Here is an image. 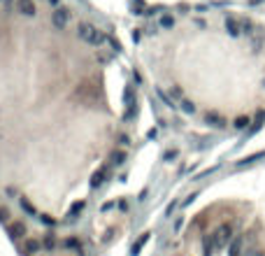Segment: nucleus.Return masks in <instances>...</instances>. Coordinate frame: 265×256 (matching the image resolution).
<instances>
[{
  "label": "nucleus",
  "mask_w": 265,
  "mask_h": 256,
  "mask_svg": "<svg viewBox=\"0 0 265 256\" xmlns=\"http://www.w3.org/2000/svg\"><path fill=\"white\" fill-rule=\"evenodd\" d=\"M172 96H175V98H179V100H182V96H184V93H182L179 88H172Z\"/></svg>",
  "instance_id": "nucleus-27"
},
{
  "label": "nucleus",
  "mask_w": 265,
  "mask_h": 256,
  "mask_svg": "<svg viewBox=\"0 0 265 256\" xmlns=\"http://www.w3.org/2000/svg\"><path fill=\"white\" fill-rule=\"evenodd\" d=\"M81 210H84V203H81V200H80V203H75L70 207V212H68V219H77V214H80Z\"/></svg>",
  "instance_id": "nucleus-16"
},
{
  "label": "nucleus",
  "mask_w": 265,
  "mask_h": 256,
  "mask_svg": "<svg viewBox=\"0 0 265 256\" xmlns=\"http://www.w3.org/2000/svg\"><path fill=\"white\" fill-rule=\"evenodd\" d=\"M42 224H47V226H53V224H56V219H53V217H49V214H42Z\"/></svg>",
  "instance_id": "nucleus-24"
},
{
  "label": "nucleus",
  "mask_w": 265,
  "mask_h": 256,
  "mask_svg": "<svg viewBox=\"0 0 265 256\" xmlns=\"http://www.w3.org/2000/svg\"><path fill=\"white\" fill-rule=\"evenodd\" d=\"M7 196H9V198H14V196H19V194H17V189H12V186H7Z\"/></svg>",
  "instance_id": "nucleus-26"
},
{
  "label": "nucleus",
  "mask_w": 265,
  "mask_h": 256,
  "mask_svg": "<svg viewBox=\"0 0 265 256\" xmlns=\"http://www.w3.org/2000/svg\"><path fill=\"white\" fill-rule=\"evenodd\" d=\"M175 156H177V151H168V154H165L163 159H165V161H170V159H175Z\"/></svg>",
  "instance_id": "nucleus-28"
},
{
  "label": "nucleus",
  "mask_w": 265,
  "mask_h": 256,
  "mask_svg": "<svg viewBox=\"0 0 265 256\" xmlns=\"http://www.w3.org/2000/svg\"><path fill=\"white\" fill-rule=\"evenodd\" d=\"M124 161H126L124 151H112V156H109V163L112 166H124Z\"/></svg>",
  "instance_id": "nucleus-12"
},
{
  "label": "nucleus",
  "mask_w": 265,
  "mask_h": 256,
  "mask_svg": "<svg viewBox=\"0 0 265 256\" xmlns=\"http://www.w3.org/2000/svg\"><path fill=\"white\" fill-rule=\"evenodd\" d=\"M179 105H182V110H184L186 114H193V112H195V105L191 103V100H186V98H182V100H179Z\"/></svg>",
  "instance_id": "nucleus-17"
},
{
  "label": "nucleus",
  "mask_w": 265,
  "mask_h": 256,
  "mask_svg": "<svg viewBox=\"0 0 265 256\" xmlns=\"http://www.w3.org/2000/svg\"><path fill=\"white\" fill-rule=\"evenodd\" d=\"M17 7L21 14H26V17H33L37 9H35V2L33 0H17Z\"/></svg>",
  "instance_id": "nucleus-6"
},
{
  "label": "nucleus",
  "mask_w": 265,
  "mask_h": 256,
  "mask_svg": "<svg viewBox=\"0 0 265 256\" xmlns=\"http://www.w3.org/2000/svg\"><path fill=\"white\" fill-rule=\"evenodd\" d=\"M114 207V203H103V212H107V210H112Z\"/></svg>",
  "instance_id": "nucleus-29"
},
{
  "label": "nucleus",
  "mask_w": 265,
  "mask_h": 256,
  "mask_svg": "<svg viewBox=\"0 0 265 256\" xmlns=\"http://www.w3.org/2000/svg\"><path fill=\"white\" fill-rule=\"evenodd\" d=\"M159 98H160V100H163V103H165L168 107H177V105H175V100H172V98H170L168 93L163 91V88H159Z\"/></svg>",
  "instance_id": "nucleus-18"
},
{
  "label": "nucleus",
  "mask_w": 265,
  "mask_h": 256,
  "mask_svg": "<svg viewBox=\"0 0 265 256\" xmlns=\"http://www.w3.org/2000/svg\"><path fill=\"white\" fill-rule=\"evenodd\" d=\"M265 156V151H261V154H254V156H249V159H244V161H239L238 163V168H244V166H251L254 161H258V159H263Z\"/></svg>",
  "instance_id": "nucleus-15"
},
{
  "label": "nucleus",
  "mask_w": 265,
  "mask_h": 256,
  "mask_svg": "<svg viewBox=\"0 0 265 256\" xmlns=\"http://www.w3.org/2000/svg\"><path fill=\"white\" fill-rule=\"evenodd\" d=\"M175 26V19L170 17V14H163L160 17V28H172Z\"/></svg>",
  "instance_id": "nucleus-19"
},
{
  "label": "nucleus",
  "mask_w": 265,
  "mask_h": 256,
  "mask_svg": "<svg viewBox=\"0 0 265 256\" xmlns=\"http://www.w3.org/2000/svg\"><path fill=\"white\" fill-rule=\"evenodd\" d=\"M24 252H26V254H37V252H40V242H37V240H28L26 245H24Z\"/></svg>",
  "instance_id": "nucleus-14"
},
{
  "label": "nucleus",
  "mask_w": 265,
  "mask_h": 256,
  "mask_svg": "<svg viewBox=\"0 0 265 256\" xmlns=\"http://www.w3.org/2000/svg\"><path fill=\"white\" fill-rule=\"evenodd\" d=\"M19 205H21V210H24L26 214H30V217H35V214H37L35 205H33V203H28L26 198H19Z\"/></svg>",
  "instance_id": "nucleus-11"
},
{
  "label": "nucleus",
  "mask_w": 265,
  "mask_h": 256,
  "mask_svg": "<svg viewBox=\"0 0 265 256\" xmlns=\"http://www.w3.org/2000/svg\"><path fill=\"white\" fill-rule=\"evenodd\" d=\"M203 252H205V256H212V252H214V240H212V235H205V240H203Z\"/></svg>",
  "instance_id": "nucleus-13"
},
{
  "label": "nucleus",
  "mask_w": 265,
  "mask_h": 256,
  "mask_svg": "<svg viewBox=\"0 0 265 256\" xmlns=\"http://www.w3.org/2000/svg\"><path fill=\"white\" fill-rule=\"evenodd\" d=\"M175 207H177V203H175V200H172V203H170L168 207H165V214H163V217H170V214H172V210H175Z\"/></svg>",
  "instance_id": "nucleus-25"
},
{
  "label": "nucleus",
  "mask_w": 265,
  "mask_h": 256,
  "mask_svg": "<svg viewBox=\"0 0 265 256\" xmlns=\"http://www.w3.org/2000/svg\"><path fill=\"white\" fill-rule=\"evenodd\" d=\"M119 207H121L124 212H128V203H126V200H121V203H119Z\"/></svg>",
  "instance_id": "nucleus-30"
},
{
  "label": "nucleus",
  "mask_w": 265,
  "mask_h": 256,
  "mask_svg": "<svg viewBox=\"0 0 265 256\" xmlns=\"http://www.w3.org/2000/svg\"><path fill=\"white\" fill-rule=\"evenodd\" d=\"M212 240H214V249H216V252L223 247H228L230 242H233V228H230L228 224H221L219 228L212 233Z\"/></svg>",
  "instance_id": "nucleus-2"
},
{
  "label": "nucleus",
  "mask_w": 265,
  "mask_h": 256,
  "mask_svg": "<svg viewBox=\"0 0 265 256\" xmlns=\"http://www.w3.org/2000/svg\"><path fill=\"white\" fill-rule=\"evenodd\" d=\"M107 177H109V170H107L105 166H103V168H98L96 172L91 175V186H93V189H98V186H103V182H105Z\"/></svg>",
  "instance_id": "nucleus-5"
},
{
  "label": "nucleus",
  "mask_w": 265,
  "mask_h": 256,
  "mask_svg": "<svg viewBox=\"0 0 265 256\" xmlns=\"http://www.w3.org/2000/svg\"><path fill=\"white\" fill-rule=\"evenodd\" d=\"M226 28H228V33H230L233 37H238L239 33H242V30H239V28H242V24H239L235 17H228V19H226Z\"/></svg>",
  "instance_id": "nucleus-9"
},
{
  "label": "nucleus",
  "mask_w": 265,
  "mask_h": 256,
  "mask_svg": "<svg viewBox=\"0 0 265 256\" xmlns=\"http://www.w3.org/2000/svg\"><path fill=\"white\" fill-rule=\"evenodd\" d=\"M68 24H70V9H65V7L53 9L52 12V26L58 28V30H63Z\"/></svg>",
  "instance_id": "nucleus-4"
},
{
  "label": "nucleus",
  "mask_w": 265,
  "mask_h": 256,
  "mask_svg": "<svg viewBox=\"0 0 265 256\" xmlns=\"http://www.w3.org/2000/svg\"><path fill=\"white\" fill-rule=\"evenodd\" d=\"M247 124H249L247 116H239V119H235V128H247Z\"/></svg>",
  "instance_id": "nucleus-23"
},
{
  "label": "nucleus",
  "mask_w": 265,
  "mask_h": 256,
  "mask_svg": "<svg viewBox=\"0 0 265 256\" xmlns=\"http://www.w3.org/2000/svg\"><path fill=\"white\" fill-rule=\"evenodd\" d=\"M9 235L14 240H21L26 235V226L21 224V221H14V224H9Z\"/></svg>",
  "instance_id": "nucleus-8"
},
{
  "label": "nucleus",
  "mask_w": 265,
  "mask_h": 256,
  "mask_svg": "<svg viewBox=\"0 0 265 256\" xmlns=\"http://www.w3.org/2000/svg\"><path fill=\"white\" fill-rule=\"evenodd\" d=\"M147 242H149V233H142V235H140V240H137V242L132 245V249H131V256H137V254H140V249L144 247Z\"/></svg>",
  "instance_id": "nucleus-10"
},
{
  "label": "nucleus",
  "mask_w": 265,
  "mask_h": 256,
  "mask_svg": "<svg viewBox=\"0 0 265 256\" xmlns=\"http://www.w3.org/2000/svg\"><path fill=\"white\" fill-rule=\"evenodd\" d=\"M247 256H263V254H261V252H258V249H254V252H249Z\"/></svg>",
  "instance_id": "nucleus-31"
},
{
  "label": "nucleus",
  "mask_w": 265,
  "mask_h": 256,
  "mask_svg": "<svg viewBox=\"0 0 265 256\" xmlns=\"http://www.w3.org/2000/svg\"><path fill=\"white\" fill-rule=\"evenodd\" d=\"M42 245H44L47 249H53V247H56V238H53V235H47Z\"/></svg>",
  "instance_id": "nucleus-21"
},
{
  "label": "nucleus",
  "mask_w": 265,
  "mask_h": 256,
  "mask_svg": "<svg viewBox=\"0 0 265 256\" xmlns=\"http://www.w3.org/2000/svg\"><path fill=\"white\" fill-rule=\"evenodd\" d=\"M228 256H244V238H238L230 242Z\"/></svg>",
  "instance_id": "nucleus-7"
},
{
  "label": "nucleus",
  "mask_w": 265,
  "mask_h": 256,
  "mask_svg": "<svg viewBox=\"0 0 265 256\" xmlns=\"http://www.w3.org/2000/svg\"><path fill=\"white\" fill-rule=\"evenodd\" d=\"M77 33H80L81 40H84L86 44H91V47H98V44H103L107 40V37L103 35V30H98V28L91 26V24H80Z\"/></svg>",
  "instance_id": "nucleus-1"
},
{
  "label": "nucleus",
  "mask_w": 265,
  "mask_h": 256,
  "mask_svg": "<svg viewBox=\"0 0 265 256\" xmlns=\"http://www.w3.org/2000/svg\"><path fill=\"white\" fill-rule=\"evenodd\" d=\"M124 119L126 121H132L135 116H137V98H135V88L132 86H126L124 91Z\"/></svg>",
  "instance_id": "nucleus-3"
},
{
  "label": "nucleus",
  "mask_w": 265,
  "mask_h": 256,
  "mask_svg": "<svg viewBox=\"0 0 265 256\" xmlns=\"http://www.w3.org/2000/svg\"><path fill=\"white\" fill-rule=\"evenodd\" d=\"M65 247H68V249H77V252H80V242H77L75 238H68V240H65Z\"/></svg>",
  "instance_id": "nucleus-22"
},
{
  "label": "nucleus",
  "mask_w": 265,
  "mask_h": 256,
  "mask_svg": "<svg viewBox=\"0 0 265 256\" xmlns=\"http://www.w3.org/2000/svg\"><path fill=\"white\" fill-rule=\"evenodd\" d=\"M207 124H212V126H223V119L221 116H216V114H207Z\"/></svg>",
  "instance_id": "nucleus-20"
}]
</instances>
